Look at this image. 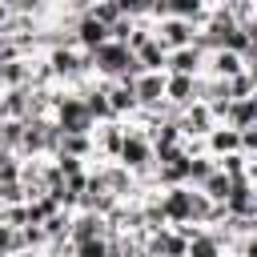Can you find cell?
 Instances as JSON below:
<instances>
[{
	"instance_id": "obj_1",
	"label": "cell",
	"mask_w": 257,
	"mask_h": 257,
	"mask_svg": "<svg viewBox=\"0 0 257 257\" xmlns=\"http://www.w3.org/2000/svg\"><path fill=\"white\" fill-rule=\"evenodd\" d=\"M52 124L64 137H92V128H96L84 108V96L68 92V88H56V96H52Z\"/></svg>"
},
{
	"instance_id": "obj_2",
	"label": "cell",
	"mask_w": 257,
	"mask_h": 257,
	"mask_svg": "<svg viewBox=\"0 0 257 257\" xmlns=\"http://www.w3.org/2000/svg\"><path fill=\"white\" fill-rule=\"evenodd\" d=\"M116 165H120L128 177H137V181H149V177H153V169H157L153 141H149L145 133H137L128 120H124V145H120V157H116Z\"/></svg>"
},
{
	"instance_id": "obj_3",
	"label": "cell",
	"mask_w": 257,
	"mask_h": 257,
	"mask_svg": "<svg viewBox=\"0 0 257 257\" xmlns=\"http://www.w3.org/2000/svg\"><path fill=\"white\" fill-rule=\"evenodd\" d=\"M157 201H161V213H165V225H169V229H173V225L193 221V189H189V185L161 189V193H157Z\"/></svg>"
},
{
	"instance_id": "obj_4",
	"label": "cell",
	"mask_w": 257,
	"mask_h": 257,
	"mask_svg": "<svg viewBox=\"0 0 257 257\" xmlns=\"http://www.w3.org/2000/svg\"><path fill=\"white\" fill-rule=\"evenodd\" d=\"M177 128H181V137L185 141H205L213 128H217V116H213V108L209 104H189L185 112H177Z\"/></svg>"
},
{
	"instance_id": "obj_5",
	"label": "cell",
	"mask_w": 257,
	"mask_h": 257,
	"mask_svg": "<svg viewBox=\"0 0 257 257\" xmlns=\"http://www.w3.org/2000/svg\"><path fill=\"white\" fill-rule=\"evenodd\" d=\"M68 36H72V44H76L80 52H96L100 44H108V28H104V24H96V20L88 16V8L68 24Z\"/></svg>"
},
{
	"instance_id": "obj_6",
	"label": "cell",
	"mask_w": 257,
	"mask_h": 257,
	"mask_svg": "<svg viewBox=\"0 0 257 257\" xmlns=\"http://www.w3.org/2000/svg\"><path fill=\"white\" fill-rule=\"evenodd\" d=\"M197 80L201 76H169L165 72V104L173 112H185L189 104H197Z\"/></svg>"
},
{
	"instance_id": "obj_7",
	"label": "cell",
	"mask_w": 257,
	"mask_h": 257,
	"mask_svg": "<svg viewBox=\"0 0 257 257\" xmlns=\"http://www.w3.org/2000/svg\"><path fill=\"white\" fill-rule=\"evenodd\" d=\"M193 24H185V20H173V16H165L157 28H153V36L161 40V48L165 52H177V48H189L193 44Z\"/></svg>"
},
{
	"instance_id": "obj_8",
	"label": "cell",
	"mask_w": 257,
	"mask_h": 257,
	"mask_svg": "<svg viewBox=\"0 0 257 257\" xmlns=\"http://www.w3.org/2000/svg\"><path fill=\"white\" fill-rule=\"evenodd\" d=\"M241 72H245V56H237V52H229V48H217V52L205 56V72H201V76L233 80V76H241Z\"/></svg>"
},
{
	"instance_id": "obj_9",
	"label": "cell",
	"mask_w": 257,
	"mask_h": 257,
	"mask_svg": "<svg viewBox=\"0 0 257 257\" xmlns=\"http://www.w3.org/2000/svg\"><path fill=\"white\" fill-rule=\"evenodd\" d=\"M133 92H137V104H141L145 112L161 108V104H165V72H141V76L133 80Z\"/></svg>"
},
{
	"instance_id": "obj_10",
	"label": "cell",
	"mask_w": 257,
	"mask_h": 257,
	"mask_svg": "<svg viewBox=\"0 0 257 257\" xmlns=\"http://www.w3.org/2000/svg\"><path fill=\"white\" fill-rule=\"evenodd\" d=\"M104 92H108L112 120H133V116L141 112V104H137V92H133V80H112Z\"/></svg>"
},
{
	"instance_id": "obj_11",
	"label": "cell",
	"mask_w": 257,
	"mask_h": 257,
	"mask_svg": "<svg viewBox=\"0 0 257 257\" xmlns=\"http://www.w3.org/2000/svg\"><path fill=\"white\" fill-rule=\"evenodd\" d=\"M92 145H96V157L100 161H116L120 157V145H124V120L96 124L92 128Z\"/></svg>"
},
{
	"instance_id": "obj_12",
	"label": "cell",
	"mask_w": 257,
	"mask_h": 257,
	"mask_svg": "<svg viewBox=\"0 0 257 257\" xmlns=\"http://www.w3.org/2000/svg\"><path fill=\"white\" fill-rule=\"evenodd\" d=\"M100 237H108V221L104 217H96V213H72V229H68V241L72 245H84V241H100Z\"/></svg>"
},
{
	"instance_id": "obj_13",
	"label": "cell",
	"mask_w": 257,
	"mask_h": 257,
	"mask_svg": "<svg viewBox=\"0 0 257 257\" xmlns=\"http://www.w3.org/2000/svg\"><path fill=\"white\" fill-rule=\"evenodd\" d=\"M165 72H169V76H201V72H205V52H201L197 44L169 52V64H165Z\"/></svg>"
},
{
	"instance_id": "obj_14",
	"label": "cell",
	"mask_w": 257,
	"mask_h": 257,
	"mask_svg": "<svg viewBox=\"0 0 257 257\" xmlns=\"http://www.w3.org/2000/svg\"><path fill=\"white\" fill-rule=\"evenodd\" d=\"M205 157H213V161H221V157H233V153H241V133L237 128H229V124H217L205 141Z\"/></svg>"
},
{
	"instance_id": "obj_15",
	"label": "cell",
	"mask_w": 257,
	"mask_h": 257,
	"mask_svg": "<svg viewBox=\"0 0 257 257\" xmlns=\"http://www.w3.org/2000/svg\"><path fill=\"white\" fill-rule=\"evenodd\" d=\"M0 84H4V92H12V88H28V84H32V60H24V56L4 60V64H0Z\"/></svg>"
},
{
	"instance_id": "obj_16",
	"label": "cell",
	"mask_w": 257,
	"mask_h": 257,
	"mask_svg": "<svg viewBox=\"0 0 257 257\" xmlns=\"http://www.w3.org/2000/svg\"><path fill=\"white\" fill-rule=\"evenodd\" d=\"M133 56H137L141 72H165V64H169V52L161 48V40H157V36H153V40H149L145 48H137Z\"/></svg>"
},
{
	"instance_id": "obj_17",
	"label": "cell",
	"mask_w": 257,
	"mask_h": 257,
	"mask_svg": "<svg viewBox=\"0 0 257 257\" xmlns=\"http://www.w3.org/2000/svg\"><path fill=\"white\" fill-rule=\"evenodd\" d=\"M149 141H153V153H169V149H181V145H185L177 120H161V124L149 133Z\"/></svg>"
},
{
	"instance_id": "obj_18",
	"label": "cell",
	"mask_w": 257,
	"mask_h": 257,
	"mask_svg": "<svg viewBox=\"0 0 257 257\" xmlns=\"http://www.w3.org/2000/svg\"><path fill=\"white\" fill-rule=\"evenodd\" d=\"M56 157H76V161H92L96 157V145H92V137H64L60 133V149H56Z\"/></svg>"
},
{
	"instance_id": "obj_19",
	"label": "cell",
	"mask_w": 257,
	"mask_h": 257,
	"mask_svg": "<svg viewBox=\"0 0 257 257\" xmlns=\"http://www.w3.org/2000/svg\"><path fill=\"white\" fill-rule=\"evenodd\" d=\"M88 16L104 28H112L116 20H124V4L120 0H88Z\"/></svg>"
},
{
	"instance_id": "obj_20",
	"label": "cell",
	"mask_w": 257,
	"mask_h": 257,
	"mask_svg": "<svg viewBox=\"0 0 257 257\" xmlns=\"http://www.w3.org/2000/svg\"><path fill=\"white\" fill-rule=\"evenodd\" d=\"M4 108H8V120H28V112H32V88L4 92Z\"/></svg>"
},
{
	"instance_id": "obj_21",
	"label": "cell",
	"mask_w": 257,
	"mask_h": 257,
	"mask_svg": "<svg viewBox=\"0 0 257 257\" xmlns=\"http://www.w3.org/2000/svg\"><path fill=\"white\" fill-rule=\"evenodd\" d=\"M185 257H225V245L213 237V229H201V237L189 241V253Z\"/></svg>"
},
{
	"instance_id": "obj_22",
	"label": "cell",
	"mask_w": 257,
	"mask_h": 257,
	"mask_svg": "<svg viewBox=\"0 0 257 257\" xmlns=\"http://www.w3.org/2000/svg\"><path fill=\"white\" fill-rule=\"evenodd\" d=\"M213 173H217V161L213 157H205V153L201 157H189V189H201Z\"/></svg>"
},
{
	"instance_id": "obj_23",
	"label": "cell",
	"mask_w": 257,
	"mask_h": 257,
	"mask_svg": "<svg viewBox=\"0 0 257 257\" xmlns=\"http://www.w3.org/2000/svg\"><path fill=\"white\" fill-rule=\"evenodd\" d=\"M20 145H24V120H4L0 124V153H20Z\"/></svg>"
},
{
	"instance_id": "obj_24",
	"label": "cell",
	"mask_w": 257,
	"mask_h": 257,
	"mask_svg": "<svg viewBox=\"0 0 257 257\" xmlns=\"http://www.w3.org/2000/svg\"><path fill=\"white\" fill-rule=\"evenodd\" d=\"M229 189H233V181H229V177H225L221 169H217V173H213V177H209V181L201 185V193H205V197H209L213 205H225V197H229Z\"/></svg>"
},
{
	"instance_id": "obj_25",
	"label": "cell",
	"mask_w": 257,
	"mask_h": 257,
	"mask_svg": "<svg viewBox=\"0 0 257 257\" xmlns=\"http://www.w3.org/2000/svg\"><path fill=\"white\" fill-rule=\"evenodd\" d=\"M217 169H221L229 181H249V177H245V169H249V157H241V153H233V157H221V161H217Z\"/></svg>"
},
{
	"instance_id": "obj_26",
	"label": "cell",
	"mask_w": 257,
	"mask_h": 257,
	"mask_svg": "<svg viewBox=\"0 0 257 257\" xmlns=\"http://www.w3.org/2000/svg\"><path fill=\"white\" fill-rule=\"evenodd\" d=\"M0 205H4V209H12V205H28V189H24V181H8V185H0Z\"/></svg>"
},
{
	"instance_id": "obj_27",
	"label": "cell",
	"mask_w": 257,
	"mask_h": 257,
	"mask_svg": "<svg viewBox=\"0 0 257 257\" xmlns=\"http://www.w3.org/2000/svg\"><path fill=\"white\" fill-rule=\"evenodd\" d=\"M209 213H213V201L201 193V189H193V225H209Z\"/></svg>"
},
{
	"instance_id": "obj_28",
	"label": "cell",
	"mask_w": 257,
	"mask_h": 257,
	"mask_svg": "<svg viewBox=\"0 0 257 257\" xmlns=\"http://www.w3.org/2000/svg\"><path fill=\"white\" fill-rule=\"evenodd\" d=\"M52 165H56V173L68 181V177H80V173H88V165L84 161H76V157H52Z\"/></svg>"
},
{
	"instance_id": "obj_29",
	"label": "cell",
	"mask_w": 257,
	"mask_h": 257,
	"mask_svg": "<svg viewBox=\"0 0 257 257\" xmlns=\"http://www.w3.org/2000/svg\"><path fill=\"white\" fill-rule=\"evenodd\" d=\"M241 157H257V128L241 133Z\"/></svg>"
},
{
	"instance_id": "obj_30",
	"label": "cell",
	"mask_w": 257,
	"mask_h": 257,
	"mask_svg": "<svg viewBox=\"0 0 257 257\" xmlns=\"http://www.w3.org/2000/svg\"><path fill=\"white\" fill-rule=\"evenodd\" d=\"M12 16H16V4H12V0H0V32L12 24Z\"/></svg>"
},
{
	"instance_id": "obj_31",
	"label": "cell",
	"mask_w": 257,
	"mask_h": 257,
	"mask_svg": "<svg viewBox=\"0 0 257 257\" xmlns=\"http://www.w3.org/2000/svg\"><path fill=\"white\" fill-rule=\"evenodd\" d=\"M8 120V108H4V96H0V124Z\"/></svg>"
}]
</instances>
